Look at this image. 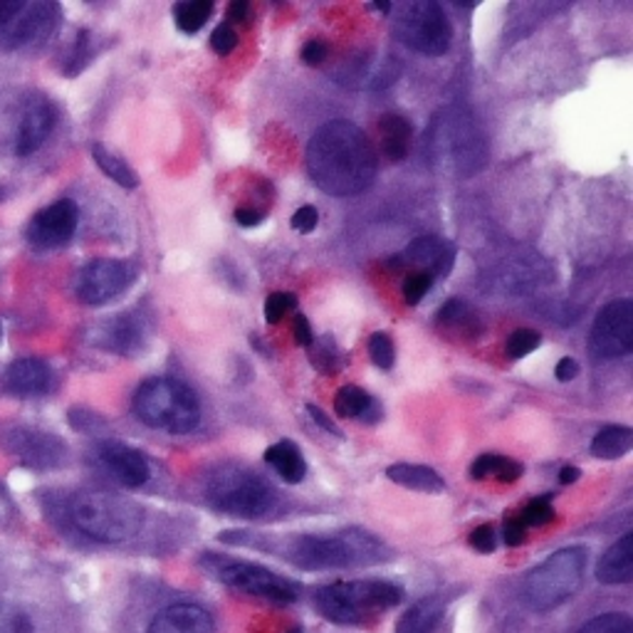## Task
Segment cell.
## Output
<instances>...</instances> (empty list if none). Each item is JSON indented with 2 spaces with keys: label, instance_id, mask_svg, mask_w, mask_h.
<instances>
[{
  "label": "cell",
  "instance_id": "obj_14",
  "mask_svg": "<svg viewBox=\"0 0 633 633\" xmlns=\"http://www.w3.org/2000/svg\"><path fill=\"white\" fill-rule=\"evenodd\" d=\"M77 223H79L77 203L69 199H60L35 213L28 228H25V238H28L30 245L42 248V251H48V248H60L73 240Z\"/></svg>",
  "mask_w": 633,
  "mask_h": 633
},
{
  "label": "cell",
  "instance_id": "obj_18",
  "mask_svg": "<svg viewBox=\"0 0 633 633\" xmlns=\"http://www.w3.org/2000/svg\"><path fill=\"white\" fill-rule=\"evenodd\" d=\"M404 263L416 265L418 270L431 275V278H445L456 263V248L435 236H421L414 243H408L404 251Z\"/></svg>",
  "mask_w": 633,
  "mask_h": 633
},
{
  "label": "cell",
  "instance_id": "obj_29",
  "mask_svg": "<svg viewBox=\"0 0 633 633\" xmlns=\"http://www.w3.org/2000/svg\"><path fill=\"white\" fill-rule=\"evenodd\" d=\"M374 408H379L374 404V398L362 387H354V383H346L334 396V412L342 418H364V421H369Z\"/></svg>",
  "mask_w": 633,
  "mask_h": 633
},
{
  "label": "cell",
  "instance_id": "obj_3",
  "mask_svg": "<svg viewBox=\"0 0 633 633\" xmlns=\"http://www.w3.org/2000/svg\"><path fill=\"white\" fill-rule=\"evenodd\" d=\"M282 557L300 569H352L379 565L389 557L387 545L367 530H342L334 534H300L282 542Z\"/></svg>",
  "mask_w": 633,
  "mask_h": 633
},
{
  "label": "cell",
  "instance_id": "obj_8",
  "mask_svg": "<svg viewBox=\"0 0 633 633\" xmlns=\"http://www.w3.org/2000/svg\"><path fill=\"white\" fill-rule=\"evenodd\" d=\"M586 549L567 547L549 555L522 582V602L534 613H547L572 599L584 582Z\"/></svg>",
  "mask_w": 633,
  "mask_h": 633
},
{
  "label": "cell",
  "instance_id": "obj_41",
  "mask_svg": "<svg viewBox=\"0 0 633 633\" xmlns=\"http://www.w3.org/2000/svg\"><path fill=\"white\" fill-rule=\"evenodd\" d=\"M211 48H213V52H218V55H223V58L230 55V52L238 48V33L230 28L228 23L218 25V28L213 30V35H211Z\"/></svg>",
  "mask_w": 633,
  "mask_h": 633
},
{
  "label": "cell",
  "instance_id": "obj_7",
  "mask_svg": "<svg viewBox=\"0 0 633 633\" xmlns=\"http://www.w3.org/2000/svg\"><path fill=\"white\" fill-rule=\"evenodd\" d=\"M206 501L223 515L255 520L275 507V490L251 468L220 463L206 478Z\"/></svg>",
  "mask_w": 633,
  "mask_h": 633
},
{
  "label": "cell",
  "instance_id": "obj_42",
  "mask_svg": "<svg viewBox=\"0 0 633 633\" xmlns=\"http://www.w3.org/2000/svg\"><path fill=\"white\" fill-rule=\"evenodd\" d=\"M89 33L87 30H83L77 35V42H75V48H73V52H69V58H67V62L69 65L65 67V73L67 75H77L79 69H83L87 62H89Z\"/></svg>",
  "mask_w": 633,
  "mask_h": 633
},
{
  "label": "cell",
  "instance_id": "obj_25",
  "mask_svg": "<svg viewBox=\"0 0 633 633\" xmlns=\"http://www.w3.org/2000/svg\"><path fill=\"white\" fill-rule=\"evenodd\" d=\"M15 435V451L21 453L25 463H33V466H48V463H55V458L65 453V445L52 439L50 433L21 431Z\"/></svg>",
  "mask_w": 633,
  "mask_h": 633
},
{
  "label": "cell",
  "instance_id": "obj_40",
  "mask_svg": "<svg viewBox=\"0 0 633 633\" xmlns=\"http://www.w3.org/2000/svg\"><path fill=\"white\" fill-rule=\"evenodd\" d=\"M522 463L510 460L505 456H495L493 453V468H490V478L501 480V483H517L522 478Z\"/></svg>",
  "mask_w": 633,
  "mask_h": 633
},
{
  "label": "cell",
  "instance_id": "obj_33",
  "mask_svg": "<svg viewBox=\"0 0 633 633\" xmlns=\"http://www.w3.org/2000/svg\"><path fill=\"white\" fill-rule=\"evenodd\" d=\"M579 633H633V621L626 613H602L586 621Z\"/></svg>",
  "mask_w": 633,
  "mask_h": 633
},
{
  "label": "cell",
  "instance_id": "obj_53",
  "mask_svg": "<svg viewBox=\"0 0 633 633\" xmlns=\"http://www.w3.org/2000/svg\"><path fill=\"white\" fill-rule=\"evenodd\" d=\"M579 476H582V470L574 468V466H565V468H561V472H559V480L565 485H572V483H577Z\"/></svg>",
  "mask_w": 633,
  "mask_h": 633
},
{
  "label": "cell",
  "instance_id": "obj_23",
  "mask_svg": "<svg viewBox=\"0 0 633 633\" xmlns=\"http://www.w3.org/2000/svg\"><path fill=\"white\" fill-rule=\"evenodd\" d=\"M265 463L270 466L284 483L297 485L307 476V463L302 458V451L292 441H280L265 451Z\"/></svg>",
  "mask_w": 633,
  "mask_h": 633
},
{
  "label": "cell",
  "instance_id": "obj_28",
  "mask_svg": "<svg viewBox=\"0 0 633 633\" xmlns=\"http://www.w3.org/2000/svg\"><path fill=\"white\" fill-rule=\"evenodd\" d=\"M633 448V431L629 426H606L592 441V456L599 460L623 458Z\"/></svg>",
  "mask_w": 633,
  "mask_h": 633
},
{
  "label": "cell",
  "instance_id": "obj_13",
  "mask_svg": "<svg viewBox=\"0 0 633 633\" xmlns=\"http://www.w3.org/2000/svg\"><path fill=\"white\" fill-rule=\"evenodd\" d=\"M60 23V5L55 3H23L11 21L0 30V45L8 50L42 42L55 33Z\"/></svg>",
  "mask_w": 633,
  "mask_h": 633
},
{
  "label": "cell",
  "instance_id": "obj_21",
  "mask_svg": "<svg viewBox=\"0 0 633 633\" xmlns=\"http://www.w3.org/2000/svg\"><path fill=\"white\" fill-rule=\"evenodd\" d=\"M596 579L602 584H629L633 579V534L626 532L596 565Z\"/></svg>",
  "mask_w": 633,
  "mask_h": 633
},
{
  "label": "cell",
  "instance_id": "obj_11",
  "mask_svg": "<svg viewBox=\"0 0 633 633\" xmlns=\"http://www.w3.org/2000/svg\"><path fill=\"white\" fill-rule=\"evenodd\" d=\"M137 280V267L127 261H112V257H97L77 273L75 295L85 305L100 307L127 292Z\"/></svg>",
  "mask_w": 633,
  "mask_h": 633
},
{
  "label": "cell",
  "instance_id": "obj_44",
  "mask_svg": "<svg viewBox=\"0 0 633 633\" xmlns=\"http://www.w3.org/2000/svg\"><path fill=\"white\" fill-rule=\"evenodd\" d=\"M503 540L507 547H520L524 540H528V524L520 520V515H510L505 520L503 528Z\"/></svg>",
  "mask_w": 633,
  "mask_h": 633
},
{
  "label": "cell",
  "instance_id": "obj_27",
  "mask_svg": "<svg viewBox=\"0 0 633 633\" xmlns=\"http://www.w3.org/2000/svg\"><path fill=\"white\" fill-rule=\"evenodd\" d=\"M439 325L445 334L470 339L480 332V317L468 302L448 300L439 312Z\"/></svg>",
  "mask_w": 633,
  "mask_h": 633
},
{
  "label": "cell",
  "instance_id": "obj_37",
  "mask_svg": "<svg viewBox=\"0 0 633 633\" xmlns=\"http://www.w3.org/2000/svg\"><path fill=\"white\" fill-rule=\"evenodd\" d=\"M315 344V342H312ZM312 367L319 369V371H325V374H332L334 369H339V352H337V346L334 342L329 337L325 339H319V342L315 344V350H312Z\"/></svg>",
  "mask_w": 633,
  "mask_h": 633
},
{
  "label": "cell",
  "instance_id": "obj_31",
  "mask_svg": "<svg viewBox=\"0 0 633 633\" xmlns=\"http://www.w3.org/2000/svg\"><path fill=\"white\" fill-rule=\"evenodd\" d=\"M211 15H213L211 0H186V3L174 5V21L178 25V30H183L186 35L199 33L203 25L211 21Z\"/></svg>",
  "mask_w": 633,
  "mask_h": 633
},
{
  "label": "cell",
  "instance_id": "obj_16",
  "mask_svg": "<svg viewBox=\"0 0 633 633\" xmlns=\"http://www.w3.org/2000/svg\"><path fill=\"white\" fill-rule=\"evenodd\" d=\"M100 460L104 463V468L112 472L114 480L122 483L124 488H141L149 483V478H151L149 460L141 456L139 451L129 448V445L117 443V441L102 443Z\"/></svg>",
  "mask_w": 633,
  "mask_h": 633
},
{
  "label": "cell",
  "instance_id": "obj_54",
  "mask_svg": "<svg viewBox=\"0 0 633 633\" xmlns=\"http://www.w3.org/2000/svg\"><path fill=\"white\" fill-rule=\"evenodd\" d=\"M288 633H302V629H300V626H297V629H290Z\"/></svg>",
  "mask_w": 633,
  "mask_h": 633
},
{
  "label": "cell",
  "instance_id": "obj_48",
  "mask_svg": "<svg viewBox=\"0 0 633 633\" xmlns=\"http://www.w3.org/2000/svg\"><path fill=\"white\" fill-rule=\"evenodd\" d=\"M307 414L312 416V421H315L317 426H322L327 433H332V435H342V431H339L337 428V423L332 421V418H329L322 408H317L315 404H307Z\"/></svg>",
  "mask_w": 633,
  "mask_h": 633
},
{
  "label": "cell",
  "instance_id": "obj_39",
  "mask_svg": "<svg viewBox=\"0 0 633 633\" xmlns=\"http://www.w3.org/2000/svg\"><path fill=\"white\" fill-rule=\"evenodd\" d=\"M433 288V278L428 273L423 270H414V273H408L406 275V280H404V297L408 305H418L426 295H428V290Z\"/></svg>",
  "mask_w": 633,
  "mask_h": 633
},
{
  "label": "cell",
  "instance_id": "obj_38",
  "mask_svg": "<svg viewBox=\"0 0 633 633\" xmlns=\"http://www.w3.org/2000/svg\"><path fill=\"white\" fill-rule=\"evenodd\" d=\"M297 307V297L292 292H273L265 300V319L267 325H278L280 319Z\"/></svg>",
  "mask_w": 633,
  "mask_h": 633
},
{
  "label": "cell",
  "instance_id": "obj_6",
  "mask_svg": "<svg viewBox=\"0 0 633 633\" xmlns=\"http://www.w3.org/2000/svg\"><path fill=\"white\" fill-rule=\"evenodd\" d=\"M69 517L79 532L106 545L131 540L144 524V510L137 503L102 490L75 495L69 503Z\"/></svg>",
  "mask_w": 633,
  "mask_h": 633
},
{
  "label": "cell",
  "instance_id": "obj_10",
  "mask_svg": "<svg viewBox=\"0 0 633 633\" xmlns=\"http://www.w3.org/2000/svg\"><path fill=\"white\" fill-rule=\"evenodd\" d=\"M394 35L416 52L428 58H441L451 48V23L443 8L431 0L396 5Z\"/></svg>",
  "mask_w": 633,
  "mask_h": 633
},
{
  "label": "cell",
  "instance_id": "obj_50",
  "mask_svg": "<svg viewBox=\"0 0 633 633\" xmlns=\"http://www.w3.org/2000/svg\"><path fill=\"white\" fill-rule=\"evenodd\" d=\"M263 220H265L263 213L255 211V208H238L236 211V223L243 228H255V226H261Z\"/></svg>",
  "mask_w": 633,
  "mask_h": 633
},
{
  "label": "cell",
  "instance_id": "obj_17",
  "mask_svg": "<svg viewBox=\"0 0 633 633\" xmlns=\"http://www.w3.org/2000/svg\"><path fill=\"white\" fill-rule=\"evenodd\" d=\"M52 379H55L52 367L38 356H23L5 369V389L21 398L48 394L52 389Z\"/></svg>",
  "mask_w": 633,
  "mask_h": 633
},
{
  "label": "cell",
  "instance_id": "obj_4",
  "mask_svg": "<svg viewBox=\"0 0 633 633\" xmlns=\"http://www.w3.org/2000/svg\"><path fill=\"white\" fill-rule=\"evenodd\" d=\"M404 599V590L383 579H354V582H334L319 586L315 592V609L327 621L354 626L364 623L381 611L394 609Z\"/></svg>",
  "mask_w": 633,
  "mask_h": 633
},
{
  "label": "cell",
  "instance_id": "obj_1",
  "mask_svg": "<svg viewBox=\"0 0 633 633\" xmlns=\"http://www.w3.org/2000/svg\"><path fill=\"white\" fill-rule=\"evenodd\" d=\"M309 178L329 195H356L377 178V151L362 127L329 122L315 131L307 147Z\"/></svg>",
  "mask_w": 633,
  "mask_h": 633
},
{
  "label": "cell",
  "instance_id": "obj_43",
  "mask_svg": "<svg viewBox=\"0 0 633 633\" xmlns=\"http://www.w3.org/2000/svg\"><path fill=\"white\" fill-rule=\"evenodd\" d=\"M470 547L483 552V555H490V552H495L497 547V537H495V524H480L470 532Z\"/></svg>",
  "mask_w": 633,
  "mask_h": 633
},
{
  "label": "cell",
  "instance_id": "obj_22",
  "mask_svg": "<svg viewBox=\"0 0 633 633\" xmlns=\"http://www.w3.org/2000/svg\"><path fill=\"white\" fill-rule=\"evenodd\" d=\"M381 151L391 162H404L414 147V129L401 114H383L379 119Z\"/></svg>",
  "mask_w": 633,
  "mask_h": 633
},
{
  "label": "cell",
  "instance_id": "obj_30",
  "mask_svg": "<svg viewBox=\"0 0 633 633\" xmlns=\"http://www.w3.org/2000/svg\"><path fill=\"white\" fill-rule=\"evenodd\" d=\"M92 159H94V164L102 168V174L110 176L114 183L124 186V189H137L139 186V176L134 174V168L124 162L122 156L112 154V151L106 149L104 144L92 147Z\"/></svg>",
  "mask_w": 633,
  "mask_h": 633
},
{
  "label": "cell",
  "instance_id": "obj_47",
  "mask_svg": "<svg viewBox=\"0 0 633 633\" xmlns=\"http://www.w3.org/2000/svg\"><path fill=\"white\" fill-rule=\"evenodd\" d=\"M295 344L300 346H312V342H315V334H312V327L307 322V317L305 315H295Z\"/></svg>",
  "mask_w": 633,
  "mask_h": 633
},
{
  "label": "cell",
  "instance_id": "obj_5",
  "mask_svg": "<svg viewBox=\"0 0 633 633\" xmlns=\"http://www.w3.org/2000/svg\"><path fill=\"white\" fill-rule=\"evenodd\" d=\"M131 408L141 423L172 435L191 433L201 423L199 396L172 377L147 379L134 391Z\"/></svg>",
  "mask_w": 633,
  "mask_h": 633
},
{
  "label": "cell",
  "instance_id": "obj_2",
  "mask_svg": "<svg viewBox=\"0 0 633 633\" xmlns=\"http://www.w3.org/2000/svg\"><path fill=\"white\" fill-rule=\"evenodd\" d=\"M426 156L435 172L451 178H470L485 166L488 141L468 110L448 106L439 112L426 134Z\"/></svg>",
  "mask_w": 633,
  "mask_h": 633
},
{
  "label": "cell",
  "instance_id": "obj_45",
  "mask_svg": "<svg viewBox=\"0 0 633 633\" xmlns=\"http://www.w3.org/2000/svg\"><path fill=\"white\" fill-rule=\"evenodd\" d=\"M317 223H319L317 208L315 206H302V208L295 211V216H292L290 226H292V230H297V233L309 236L312 230L317 228Z\"/></svg>",
  "mask_w": 633,
  "mask_h": 633
},
{
  "label": "cell",
  "instance_id": "obj_26",
  "mask_svg": "<svg viewBox=\"0 0 633 633\" xmlns=\"http://www.w3.org/2000/svg\"><path fill=\"white\" fill-rule=\"evenodd\" d=\"M445 613V602L441 596H426L416 602L396 623V633H433Z\"/></svg>",
  "mask_w": 633,
  "mask_h": 633
},
{
  "label": "cell",
  "instance_id": "obj_34",
  "mask_svg": "<svg viewBox=\"0 0 633 633\" xmlns=\"http://www.w3.org/2000/svg\"><path fill=\"white\" fill-rule=\"evenodd\" d=\"M542 344V334L534 332V329H515V332L507 337L505 352L510 359H522V356L532 354Z\"/></svg>",
  "mask_w": 633,
  "mask_h": 633
},
{
  "label": "cell",
  "instance_id": "obj_15",
  "mask_svg": "<svg viewBox=\"0 0 633 633\" xmlns=\"http://www.w3.org/2000/svg\"><path fill=\"white\" fill-rule=\"evenodd\" d=\"M58 124V110L50 100H33L25 106L21 124H17L15 137V154L30 156L38 151L45 141L50 139L52 129Z\"/></svg>",
  "mask_w": 633,
  "mask_h": 633
},
{
  "label": "cell",
  "instance_id": "obj_46",
  "mask_svg": "<svg viewBox=\"0 0 633 633\" xmlns=\"http://www.w3.org/2000/svg\"><path fill=\"white\" fill-rule=\"evenodd\" d=\"M327 58H329V48L325 40H309L305 48H302V60H305V65L309 67L322 65Z\"/></svg>",
  "mask_w": 633,
  "mask_h": 633
},
{
  "label": "cell",
  "instance_id": "obj_32",
  "mask_svg": "<svg viewBox=\"0 0 633 633\" xmlns=\"http://www.w3.org/2000/svg\"><path fill=\"white\" fill-rule=\"evenodd\" d=\"M0 633H42L28 609L17 604H0Z\"/></svg>",
  "mask_w": 633,
  "mask_h": 633
},
{
  "label": "cell",
  "instance_id": "obj_36",
  "mask_svg": "<svg viewBox=\"0 0 633 633\" xmlns=\"http://www.w3.org/2000/svg\"><path fill=\"white\" fill-rule=\"evenodd\" d=\"M369 356L371 362L377 364L379 369L389 371L394 367L396 362V350H394V342H391V337L387 332H374L369 339Z\"/></svg>",
  "mask_w": 633,
  "mask_h": 633
},
{
  "label": "cell",
  "instance_id": "obj_51",
  "mask_svg": "<svg viewBox=\"0 0 633 633\" xmlns=\"http://www.w3.org/2000/svg\"><path fill=\"white\" fill-rule=\"evenodd\" d=\"M23 0H0V30H3V25L11 21V17L21 11Z\"/></svg>",
  "mask_w": 633,
  "mask_h": 633
},
{
  "label": "cell",
  "instance_id": "obj_35",
  "mask_svg": "<svg viewBox=\"0 0 633 633\" xmlns=\"http://www.w3.org/2000/svg\"><path fill=\"white\" fill-rule=\"evenodd\" d=\"M520 520L530 528H545L552 520H555V507H552L549 497H534L528 505H524V510L520 512Z\"/></svg>",
  "mask_w": 633,
  "mask_h": 633
},
{
  "label": "cell",
  "instance_id": "obj_12",
  "mask_svg": "<svg viewBox=\"0 0 633 633\" xmlns=\"http://www.w3.org/2000/svg\"><path fill=\"white\" fill-rule=\"evenodd\" d=\"M633 350V302H609L596 315L590 332V352L602 362L619 359Z\"/></svg>",
  "mask_w": 633,
  "mask_h": 633
},
{
  "label": "cell",
  "instance_id": "obj_24",
  "mask_svg": "<svg viewBox=\"0 0 633 633\" xmlns=\"http://www.w3.org/2000/svg\"><path fill=\"white\" fill-rule=\"evenodd\" d=\"M387 478L414 493H443L445 483L443 478L433 468L414 466V463H396L387 470Z\"/></svg>",
  "mask_w": 633,
  "mask_h": 633
},
{
  "label": "cell",
  "instance_id": "obj_49",
  "mask_svg": "<svg viewBox=\"0 0 633 633\" xmlns=\"http://www.w3.org/2000/svg\"><path fill=\"white\" fill-rule=\"evenodd\" d=\"M577 374H579V364L572 359V356H565V359H559L557 369H555V377H557L561 383H567V381L577 379Z\"/></svg>",
  "mask_w": 633,
  "mask_h": 633
},
{
  "label": "cell",
  "instance_id": "obj_52",
  "mask_svg": "<svg viewBox=\"0 0 633 633\" xmlns=\"http://www.w3.org/2000/svg\"><path fill=\"white\" fill-rule=\"evenodd\" d=\"M248 17V3L245 0H236V3L228 5V21L230 23H243Z\"/></svg>",
  "mask_w": 633,
  "mask_h": 633
},
{
  "label": "cell",
  "instance_id": "obj_20",
  "mask_svg": "<svg viewBox=\"0 0 633 633\" xmlns=\"http://www.w3.org/2000/svg\"><path fill=\"white\" fill-rule=\"evenodd\" d=\"M141 342H144V322L131 312L117 315L97 332V344L117 354H134L141 350Z\"/></svg>",
  "mask_w": 633,
  "mask_h": 633
},
{
  "label": "cell",
  "instance_id": "obj_9",
  "mask_svg": "<svg viewBox=\"0 0 633 633\" xmlns=\"http://www.w3.org/2000/svg\"><path fill=\"white\" fill-rule=\"evenodd\" d=\"M199 565L206 569L216 582L226 584L228 590L233 592L257 596V599H267L275 604H292L300 599V584L275 574L273 569H267L263 565H255V561L206 552Z\"/></svg>",
  "mask_w": 633,
  "mask_h": 633
},
{
  "label": "cell",
  "instance_id": "obj_19",
  "mask_svg": "<svg viewBox=\"0 0 633 633\" xmlns=\"http://www.w3.org/2000/svg\"><path fill=\"white\" fill-rule=\"evenodd\" d=\"M149 633H216L211 613L199 604H174L159 611Z\"/></svg>",
  "mask_w": 633,
  "mask_h": 633
}]
</instances>
